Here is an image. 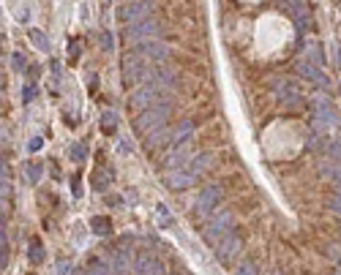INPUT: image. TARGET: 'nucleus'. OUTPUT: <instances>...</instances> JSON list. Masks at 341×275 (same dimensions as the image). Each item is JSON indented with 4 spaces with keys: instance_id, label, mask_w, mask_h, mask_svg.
<instances>
[{
    "instance_id": "obj_1",
    "label": "nucleus",
    "mask_w": 341,
    "mask_h": 275,
    "mask_svg": "<svg viewBox=\"0 0 341 275\" xmlns=\"http://www.w3.org/2000/svg\"><path fill=\"white\" fill-rule=\"evenodd\" d=\"M218 196H221V191H218V188H208V191L202 193V202H199V205L208 210V207H213V202H218Z\"/></svg>"
},
{
    "instance_id": "obj_2",
    "label": "nucleus",
    "mask_w": 341,
    "mask_h": 275,
    "mask_svg": "<svg viewBox=\"0 0 341 275\" xmlns=\"http://www.w3.org/2000/svg\"><path fill=\"white\" fill-rule=\"evenodd\" d=\"M147 8L145 6H123V11H120V17H123V19H128V17H131V19H137V17H142L145 14Z\"/></svg>"
},
{
    "instance_id": "obj_3",
    "label": "nucleus",
    "mask_w": 341,
    "mask_h": 275,
    "mask_svg": "<svg viewBox=\"0 0 341 275\" xmlns=\"http://www.w3.org/2000/svg\"><path fill=\"white\" fill-rule=\"evenodd\" d=\"M142 52H145V55H150V57H164V52H167V49L164 47H159V44H145V47H142Z\"/></svg>"
},
{
    "instance_id": "obj_4",
    "label": "nucleus",
    "mask_w": 341,
    "mask_h": 275,
    "mask_svg": "<svg viewBox=\"0 0 341 275\" xmlns=\"http://www.w3.org/2000/svg\"><path fill=\"white\" fill-rule=\"evenodd\" d=\"M237 245H240V242H237V237H230V240H227V242L221 245V259H227V256H230Z\"/></svg>"
},
{
    "instance_id": "obj_5",
    "label": "nucleus",
    "mask_w": 341,
    "mask_h": 275,
    "mask_svg": "<svg viewBox=\"0 0 341 275\" xmlns=\"http://www.w3.org/2000/svg\"><path fill=\"white\" fill-rule=\"evenodd\" d=\"M150 33H156V28H153V25H140V28L128 30V35H134V38H137V35H150Z\"/></svg>"
},
{
    "instance_id": "obj_6",
    "label": "nucleus",
    "mask_w": 341,
    "mask_h": 275,
    "mask_svg": "<svg viewBox=\"0 0 341 275\" xmlns=\"http://www.w3.org/2000/svg\"><path fill=\"white\" fill-rule=\"evenodd\" d=\"M93 226H96V232H98V234H104V232H109L112 223H109L107 218H93Z\"/></svg>"
},
{
    "instance_id": "obj_7",
    "label": "nucleus",
    "mask_w": 341,
    "mask_h": 275,
    "mask_svg": "<svg viewBox=\"0 0 341 275\" xmlns=\"http://www.w3.org/2000/svg\"><path fill=\"white\" fill-rule=\"evenodd\" d=\"M142 267H145V270H142L145 275H159V267H156V264H150V261H142Z\"/></svg>"
},
{
    "instance_id": "obj_8",
    "label": "nucleus",
    "mask_w": 341,
    "mask_h": 275,
    "mask_svg": "<svg viewBox=\"0 0 341 275\" xmlns=\"http://www.w3.org/2000/svg\"><path fill=\"white\" fill-rule=\"evenodd\" d=\"M237 275H257V270L251 267V264H246V267L240 270V273H237Z\"/></svg>"
},
{
    "instance_id": "obj_9",
    "label": "nucleus",
    "mask_w": 341,
    "mask_h": 275,
    "mask_svg": "<svg viewBox=\"0 0 341 275\" xmlns=\"http://www.w3.org/2000/svg\"><path fill=\"white\" fill-rule=\"evenodd\" d=\"M333 180H336V183H341V166H339V169H333Z\"/></svg>"
},
{
    "instance_id": "obj_10",
    "label": "nucleus",
    "mask_w": 341,
    "mask_h": 275,
    "mask_svg": "<svg viewBox=\"0 0 341 275\" xmlns=\"http://www.w3.org/2000/svg\"><path fill=\"white\" fill-rule=\"evenodd\" d=\"M333 275H341V273H333Z\"/></svg>"
}]
</instances>
